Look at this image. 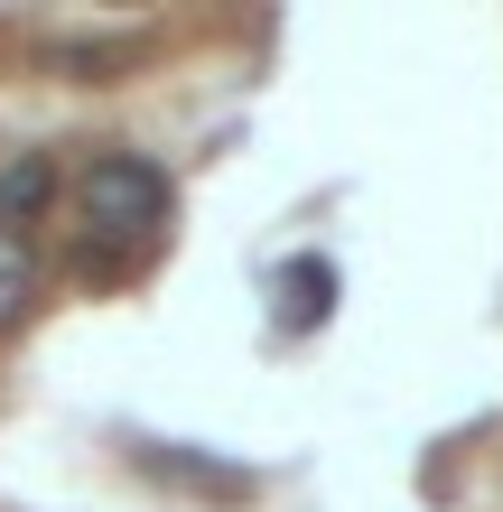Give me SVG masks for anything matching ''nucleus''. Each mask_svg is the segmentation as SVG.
Masks as SVG:
<instances>
[{
	"instance_id": "1",
	"label": "nucleus",
	"mask_w": 503,
	"mask_h": 512,
	"mask_svg": "<svg viewBox=\"0 0 503 512\" xmlns=\"http://www.w3.org/2000/svg\"><path fill=\"white\" fill-rule=\"evenodd\" d=\"M168 233V168H150L140 149H103L75 168L66 196V243L84 270H131Z\"/></svg>"
},
{
	"instance_id": "3",
	"label": "nucleus",
	"mask_w": 503,
	"mask_h": 512,
	"mask_svg": "<svg viewBox=\"0 0 503 512\" xmlns=\"http://www.w3.org/2000/svg\"><path fill=\"white\" fill-rule=\"evenodd\" d=\"M28 298H38V233L0 224V326H19Z\"/></svg>"
},
{
	"instance_id": "2",
	"label": "nucleus",
	"mask_w": 503,
	"mask_h": 512,
	"mask_svg": "<svg viewBox=\"0 0 503 512\" xmlns=\"http://www.w3.org/2000/svg\"><path fill=\"white\" fill-rule=\"evenodd\" d=\"M327 308H336V261L327 252H299V261L280 270V326L308 336V326H327Z\"/></svg>"
}]
</instances>
